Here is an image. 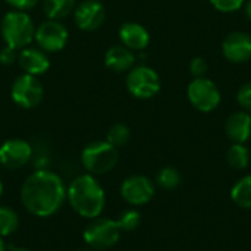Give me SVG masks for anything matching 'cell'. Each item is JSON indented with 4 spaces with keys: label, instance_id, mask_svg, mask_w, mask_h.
<instances>
[{
    "label": "cell",
    "instance_id": "obj_33",
    "mask_svg": "<svg viewBox=\"0 0 251 251\" xmlns=\"http://www.w3.org/2000/svg\"><path fill=\"white\" fill-rule=\"evenodd\" d=\"M1 196H3V184L0 181V199H1Z\"/></svg>",
    "mask_w": 251,
    "mask_h": 251
},
{
    "label": "cell",
    "instance_id": "obj_34",
    "mask_svg": "<svg viewBox=\"0 0 251 251\" xmlns=\"http://www.w3.org/2000/svg\"><path fill=\"white\" fill-rule=\"evenodd\" d=\"M79 251H94V250H79Z\"/></svg>",
    "mask_w": 251,
    "mask_h": 251
},
{
    "label": "cell",
    "instance_id": "obj_24",
    "mask_svg": "<svg viewBox=\"0 0 251 251\" xmlns=\"http://www.w3.org/2000/svg\"><path fill=\"white\" fill-rule=\"evenodd\" d=\"M116 222L122 232H132L140 226L141 215L137 210H125L119 215V219H116Z\"/></svg>",
    "mask_w": 251,
    "mask_h": 251
},
{
    "label": "cell",
    "instance_id": "obj_28",
    "mask_svg": "<svg viewBox=\"0 0 251 251\" xmlns=\"http://www.w3.org/2000/svg\"><path fill=\"white\" fill-rule=\"evenodd\" d=\"M15 60H18V53L16 49H12L9 46H4L0 50V63L4 66H9L12 63H15Z\"/></svg>",
    "mask_w": 251,
    "mask_h": 251
},
{
    "label": "cell",
    "instance_id": "obj_4",
    "mask_svg": "<svg viewBox=\"0 0 251 251\" xmlns=\"http://www.w3.org/2000/svg\"><path fill=\"white\" fill-rule=\"evenodd\" d=\"M119 159L118 149L107 141H93L84 147L81 153V162L87 174L104 175L110 172Z\"/></svg>",
    "mask_w": 251,
    "mask_h": 251
},
{
    "label": "cell",
    "instance_id": "obj_19",
    "mask_svg": "<svg viewBox=\"0 0 251 251\" xmlns=\"http://www.w3.org/2000/svg\"><path fill=\"white\" fill-rule=\"evenodd\" d=\"M231 199L237 206L251 210V175H247L235 182L231 190Z\"/></svg>",
    "mask_w": 251,
    "mask_h": 251
},
{
    "label": "cell",
    "instance_id": "obj_20",
    "mask_svg": "<svg viewBox=\"0 0 251 251\" xmlns=\"http://www.w3.org/2000/svg\"><path fill=\"white\" fill-rule=\"evenodd\" d=\"M19 226V216L18 213L7 207L0 206V237H9L12 235Z\"/></svg>",
    "mask_w": 251,
    "mask_h": 251
},
{
    "label": "cell",
    "instance_id": "obj_31",
    "mask_svg": "<svg viewBox=\"0 0 251 251\" xmlns=\"http://www.w3.org/2000/svg\"><path fill=\"white\" fill-rule=\"evenodd\" d=\"M0 251H6V244L1 237H0Z\"/></svg>",
    "mask_w": 251,
    "mask_h": 251
},
{
    "label": "cell",
    "instance_id": "obj_12",
    "mask_svg": "<svg viewBox=\"0 0 251 251\" xmlns=\"http://www.w3.org/2000/svg\"><path fill=\"white\" fill-rule=\"evenodd\" d=\"M75 24L82 31H94L106 19V9L100 0H85L74 12Z\"/></svg>",
    "mask_w": 251,
    "mask_h": 251
},
{
    "label": "cell",
    "instance_id": "obj_30",
    "mask_svg": "<svg viewBox=\"0 0 251 251\" xmlns=\"http://www.w3.org/2000/svg\"><path fill=\"white\" fill-rule=\"evenodd\" d=\"M244 13H246V16L251 21V0H247L244 3Z\"/></svg>",
    "mask_w": 251,
    "mask_h": 251
},
{
    "label": "cell",
    "instance_id": "obj_10",
    "mask_svg": "<svg viewBox=\"0 0 251 251\" xmlns=\"http://www.w3.org/2000/svg\"><path fill=\"white\" fill-rule=\"evenodd\" d=\"M154 193L156 188L153 181L144 175H132L121 185V196L131 206L147 204L154 197Z\"/></svg>",
    "mask_w": 251,
    "mask_h": 251
},
{
    "label": "cell",
    "instance_id": "obj_11",
    "mask_svg": "<svg viewBox=\"0 0 251 251\" xmlns=\"http://www.w3.org/2000/svg\"><path fill=\"white\" fill-rule=\"evenodd\" d=\"M32 146L21 138L6 140L0 146V165L15 171L24 168L32 159Z\"/></svg>",
    "mask_w": 251,
    "mask_h": 251
},
{
    "label": "cell",
    "instance_id": "obj_25",
    "mask_svg": "<svg viewBox=\"0 0 251 251\" xmlns=\"http://www.w3.org/2000/svg\"><path fill=\"white\" fill-rule=\"evenodd\" d=\"M212 6L222 13H232L241 9L246 0H210Z\"/></svg>",
    "mask_w": 251,
    "mask_h": 251
},
{
    "label": "cell",
    "instance_id": "obj_23",
    "mask_svg": "<svg viewBox=\"0 0 251 251\" xmlns=\"http://www.w3.org/2000/svg\"><path fill=\"white\" fill-rule=\"evenodd\" d=\"M131 138V131L125 124H115L109 128L107 135H106V141L109 144H112L113 147L119 149L124 147L125 144H128Z\"/></svg>",
    "mask_w": 251,
    "mask_h": 251
},
{
    "label": "cell",
    "instance_id": "obj_3",
    "mask_svg": "<svg viewBox=\"0 0 251 251\" xmlns=\"http://www.w3.org/2000/svg\"><path fill=\"white\" fill-rule=\"evenodd\" d=\"M0 31L6 46L16 50L29 46L35 35L34 22L31 16L24 10L7 12L1 19Z\"/></svg>",
    "mask_w": 251,
    "mask_h": 251
},
{
    "label": "cell",
    "instance_id": "obj_15",
    "mask_svg": "<svg viewBox=\"0 0 251 251\" xmlns=\"http://www.w3.org/2000/svg\"><path fill=\"white\" fill-rule=\"evenodd\" d=\"M18 63L25 74L38 76L50 68V60L44 50L38 49H22L18 53Z\"/></svg>",
    "mask_w": 251,
    "mask_h": 251
},
{
    "label": "cell",
    "instance_id": "obj_32",
    "mask_svg": "<svg viewBox=\"0 0 251 251\" xmlns=\"http://www.w3.org/2000/svg\"><path fill=\"white\" fill-rule=\"evenodd\" d=\"M10 251H31V250H28V249H22V247H13Z\"/></svg>",
    "mask_w": 251,
    "mask_h": 251
},
{
    "label": "cell",
    "instance_id": "obj_29",
    "mask_svg": "<svg viewBox=\"0 0 251 251\" xmlns=\"http://www.w3.org/2000/svg\"><path fill=\"white\" fill-rule=\"evenodd\" d=\"M9 6H12L15 10H28V9H32L38 0H4Z\"/></svg>",
    "mask_w": 251,
    "mask_h": 251
},
{
    "label": "cell",
    "instance_id": "obj_14",
    "mask_svg": "<svg viewBox=\"0 0 251 251\" xmlns=\"http://www.w3.org/2000/svg\"><path fill=\"white\" fill-rule=\"evenodd\" d=\"M225 132L232 143L244 144L251 137V115L246 110L234 112L225 122Z\"/></svg>",
    "mask_w": 251,
    "mask_h": 251
},
{
    "label": "cell",
    "instance_id": "obj_13",
    "mask_svg": "<svg viewBox=\"0 0 251 251\" xmlns=\"http://www.w3.org/2000/svg\"><path fill=\"white\" fill-rule=\"evenodd\" d=\"M222 53L232 63H246L251 59V35L235 31L226 35L222 43Z\"/></svg>",
    "mask_w": 251,
    "mask_h": 251
},
{
    "label": "cell",
    "instance_id": "obj_2",
    "mask_svg": "<svg viewBox=\"0 0 251 251\" xmlns=\"http://www.w3.org/2000/svg\"><path fill=\"white\" fill-rule=\"evenodd\" d=\"M66 200L76 215L93 221L104 210L106 193L94 175L84 174L71 181L66 188Z\"/></svg>",
    "mask_w": 251,
    "mask_h": 251
},
{
    "label": "cell",
    "instance_id": "obj_6",
    "mask_svg": "<svg viewBox=\"0 0 251 251\" xmlns=\"http://www.w3.org/2000/svg\"><path fill=\"white\" fill-rule=\"evenodd\" d=\"M160 78L157 72L146 65L129 69L126 75V90L140 100L154 97L160 91Z\"/></svg>",
    "mask_w": 251,
    "mask_h": 251
},
{
    "label": "cell",
    "instance_id": "obj_1",
    "mask_svg": "<svg viewBox=\"0 0 251 251\" xmlns=\"http://www.w3.org/2000/svg\"><path fill=\"white\" fill-rule=\"evenodd\" d=\"M24 207L37 218H50L57 213L66 201L63 179L49 169L32 172L21 188Z\"/></svg>",
    "mask_w": 251,
    "mask_h": 251
},
{
    "label": "cell",
    "instance_id": "obj_18",
    "mask_svg": "<svg viewBox=\"0 0 251 251\" xmlns=\"http://www.w3.org/2000/svg\"><path fill=\"white\" fill-rule=\"evenodd\" d=\"M76 0H44L43 7L49 19L60 21L71 15Z\"/></svg>",
    "mask_w": 251,
    "mask_h": 251
},
{
    "label": "cell",
    "instance_id": "obj_17",
    "mask_svg": "<svg viewBox=\"0 0 251 251\" xmlns=\"http://www.w3.org/2000/svg\"><path fill=\"white\" fill-rule=\"evenodd\" d=\"M106 66L113 72H125L132 69L135 63V56L131 49L122 46H113L106 51L104 56Z\"/></svg>",
    "mask_w": 251,
    "mask_h": 251
},
{
    "label": "cell",
    "instance_id": "obj_5",
    "mask_svg": "<svg viewBox=\"0 0 251 251\" xmlns=\"http://www.w3.org/2000/svg\"><path fill=\"white\" fill-rule=\"evenodd\" d=\"M121 228L116 221L107 218H96L84 231V241L91 250H107L121 238Z\"/></svg>",
    "mask_w": 251,
    "mask_h": 251
},
{
    "label": "cell",
    "instance_id": "obj_21",
    "mask_svg": "<svg viewBox=\"0 0 251 251\" xmlns=\"http://www.w3.org/2000/svg\"><path fill=\"white\" fill-rule=\"evenodd\" d=\"M226 159L234 169H246L250 163V150L244 144L234 143L228 150Z\"/></svg>",
    "mask_w": 251,
    "mask_h": 251
},
{
    "label": "cell",
    "instance_id": "obj_27",
    "mask_svg": "<svg viewBox=\"0 0 251 251\" xmlns=\"http://www.w3.org/2000/svg\"><path fill=\"white\" fill-rule=\"evenodd\" d=\"M207 69H209V65H207V62L203 57L199 56V57L191 59V62H190V72H191V75L194 78H203V76H206Z\"/></svg>",
    "mask_w": 251,
    "mask_h": 251
},
{
    "label": "cell",
    "instance_id": "obj_16",
    "mask_svg": "<svg viewBox=\"0 0 251 251\" xmlns=\"http://www.w3.org/2000/svg\"><path fill=\"white\" fill-rule=\"evenodd\" d=\"M119 38L131 50H144L150 43L149 31L137 22H125L119 28Z\"/></svg>",
    "mask_w": 251,
    "mask_h": 251
},
{
    "label": "cell",
    "instance_id": "obj_8",
    "mask_svg": "<svg viewBox=\"0 0 251 251\" xmlns=\"http://www.w3.org/2000/svg\"><path fill=\"white\" fill-rule=\"evenodd\" d=\"M12 100L22 109H34L43 100V85L34 75L24 74L12 85Z\"/></svg>",
    "mask_w": 251,
    "mask_h": 251
},
{
    "label": "cell",
    "instance_id": "obj_22",
    "mask_svg": "<svg viewBox=\"0 0 251 251\" xmlns=\"http://www.w3.org/2000/svg\"><path fill=\"white\" fill-rule=\"evenodd\" d=\"M181 181H182L181 172L176 168H172V166L162 168L159 171L157 176H156L157 185L165 188V190H175V188H178Z\"/></svg>",
    "mask_w": 251,
    "mask_h": 251
},
{
    "label": "cell",
    "instance_id": "obj_26",
    "mask_svg": "<svg viewBox=\"0 0 251 251\" xmlns=\"http://www.w3.org/2000/svg\"><path fill=\"white\" fill-rule=\"evenodd\" d=\"M237 101L246 112L251 113V81L240 87L237 93Z\"/></svg>",
    "mask_w": 251,
    "mask_h": 251
},
{
    "label": "cell",
    "instance_id": "obj_9",
    "mask_svg": "<svg viewBox=\"0 0 251 251\" xmlns=\"http://www.w3.org/2000/svg\"><path fill=\"white\" fill-rule=\"evenodd\" d=\"M68 37L69 34L63 24H60L59 21L49 19L40 24V26L35 29L34 40L41 50L54 53V51H60L66 46Z\"/></svg>",
    "mask_w": 251,
    "mask_h": 251
},
{
    "label": "cell",
    "instance_id": "obj_7",
    "mask_svg": "<svg viewBox=\"0 0 251 251\" xmlns=\"http://www.w3.org/2000/svg\"><path fill=\"white\" fill-rule=\"evenodd\" d=\"M187 96L190 103L203 113L215 110L221 103V91L218 85L206 76L194 78L188 84Z\"/></svg>",
    "mask_w": 251,
    "mask_h": 251
}]
</instances>
